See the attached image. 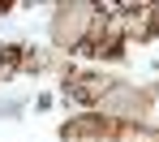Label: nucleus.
Listing matches in <instances>:
<instances>
[{
  "instance_id": "nucleus-1",
  "label": "nucleus",
  "mask_w": 159,
  "mask_h": 142,
  "mask_svg": "<svg viewBox=\"0 0 159 142\" xmlns=\"http://www.w3.org/2000/svg\"><path fill=\"white\" fill-rule=\"evenodd\" d=\"M52 17H48V39H52L56 52H65V56H73L82 48L90 43V30L99 22V4H86V0H69V4H52L48 9Z\"/></svg>"
},
{
  "instance_id": "nucleus-2",
  "label": "nucleus",
  "mask_w": 159,
  "mask_h": 142,
  "mask_svg": "<svg viewBox=\"0 0 159 142\" xmlns=\"http://www.w3.org/2000/svg\"><path fill=\"white\" fill-rule=\"evenodd\" d=\"M95 112L103 116V121H112V125H155V95H151L146 86L120 78V82L99 99Z\"/></svg>"
}]
</instances>
